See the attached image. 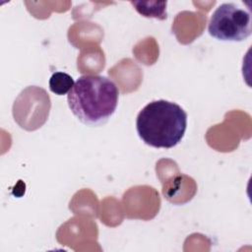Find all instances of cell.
Returning a JSON list of instances; mask_svg holds the SVG:
<instances>
[{
  "label": "cell",
  "mask_w": 252,
  "mask_h": 252,
  "mask_svg": "<svg viewBox=\"0 0 252 252\" xmlns=\"http://www.w3.org/2000/svg\"><path fill=\"white\" fill-rule=\"evenodd\" d=\"M119 91L115 83L99 75L81 76L68 93L72 113L85 125L100 126L108 121L118 103Z\"/></svg>",
  "instance_id": "1"
},
{
  "label": "cell",
  "mask_w": 252,
  "mask_h": 252,
  "mask_svg": "<svg viewBox=\"0 0 252 252\" xmlns=\"http://www.w3.org/2000/svg\"><path fill=\"white\" fill-rule=\"evenodd\" d=\"M187 127V113L175 102L158 99L145 105L137 115L140 139L154 148L170 149L181 142Z\"/></svg>",
  "instance_id": "2"
},
{
  "label": "cell",
  "mask_w": 252,
  "mask_h": 252,
  "mask_svg": "<svg viewBox=\"0 0 252 252\" xmlns=\"http://www.w3.org/2000/svg\"><path fill=\"white\" fill-rule=\"evenodd\" d=\"M208 32L221 41H242L251 34L250 12L234 3H222L212 14Z\"/></svg>",
  "instance_id": "3"
},
{
  "label": "cell",
  "mask_w": 252,
  "mask_h": 252,
  "mask_svg": "<svg viewBox=\"0 0 252 252\" xmlns=\"http://www.w3.org/2000/svg\"><path fill=\"white\" fill-rule=\"evenodd\" d=\"M135 10L146 18H156L158 20H164L167 17L166 14V1L157 2V1H131L130 2Z\"/></svg>",
  "instance_id": "4"
},
{
  "label": "cell",
  "mask_w": 252,
  "mask_h": 252,
  "mask_svg": "<svg viewBox=\"0 0 252 252\" xmlns=\"http://www.w3.org/2000/svg\"><path fill=\"white\" fill-rule=\"evenodd\" d=\"M73 78L65 72H55L49 79V90L57 94L63 95L68 94L74 86Z\"/></svg>",
  "instance_id": "5"
}]
</instances>
